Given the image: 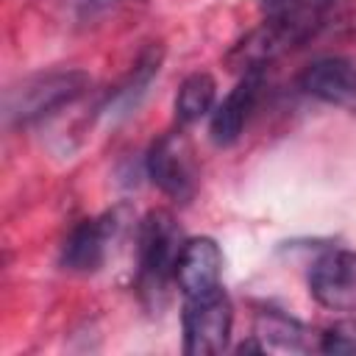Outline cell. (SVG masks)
<instances>
[{
    "mask_svg": "<svg viewBox=\"0 0 356 356\" xmlns=\"http://www.w3.org/2000/svg\"><path fill=\"white\" fill-rule=\"evenodd\" d=\"M92 86V78L83 70H47L22 78L17 86L6 92L3 114L8 125H33L47 120L50 114L61 111L81 100Z\"/></svg>",
    "mask_w": 356,
    "mask_h": 356,
    "instance_id": "1",
    "label": "cell"
},
{
    "mask_svg": "<svg viewBox=\"0 0 356 356\" xmlns=\"http://www.w3.org/2000/svg\"><path fill=\"white\" fill-rule=\"evenodd\" d=\"M234 306L222 286L186 298L184 306V353L214 356L228 348Z\"/></svg>",
    "mask_w": 356,
    "mask_h": 356,
    "instance_id": "2",
    "label": "cell"
},
{
    "mask_svg": "<svg viewBox=\"0 0 356 356\" xmlns=\"http://www.w3.org/2000/svg\"><path fill=\"white\" fill-rule=\"evenodd\" d=\"M181 231L170 211H150L139 225V289L159 295L175 270Z\"/></svg>",
    "mask_w": 356,
    "mask_h": 356,
    "instance_id": "3",
    "label": "cell"
},
{
    "mask_svg": "<svg viewBox=\"0 0 356 356\" xmlns=\"http://www.w3.org/2000/svg\"><path fill=\"white\" fill-rule=\"evenodd\" d=\"M147 175L150 181L175 200H189L197 186L195 153L189 139L181 131H167L147 150Z\"/></svg>",
    "mask_w": 356,
    "mask_h": 356,
    "instance_id": "4",
    "label": "cell"
},
{
    "mask_svg": "<svg viewBox=\"0 0 356 356\" xmlns=\"http://www.w3.org/2000/svg\"><path fill=\"white\" fill-rule=\"evenodd\" d=\"M314 28L298 25V22H281V19H264L259 28H253L248 36H242L225 56V64L234 72H250L264 70L273 58L286 53L289 47L300 44L306 36H312Z\"/></svg>",
    "mask_w": 356,
    "mask_h": 356,
    "instance_id": "5",
    "label": "cell"
},
{
    "mask_svg": "<svg viewBox=\"0 0 356 356\" xmlns=\"http://www.w3.org/2000/svg\"><path fill=\"white\" fill-rule=\"evenodd\" d=\"M312 298L331 312H356V250H328L309 270Z\"/></svg>",
    "mask_w": 356,
    "mask_h": 356,
    "instance_id": "6",
    "label": "cell"
},
{
    "mask_svg": "<svg viewBox=\"0 0 356 356\" xmlns=\"http://www.w3.org/2000/svg\"><path fill=\"white\" fill-rule=\"evenodd\" d=\"M117 228H120L117 214H103V217L78 222L61 245V267L70 273H78V275L97 273L108 256V245H111Z\"/></svg>",
    "mask_w": 356,
    "mask_h": 356,
    "instance_id": "7",
    "label": "cell"
},
{
    "mask_svg": "<svg viewBox=\"0 0 356 356\" xmlns=\"http://www.w3.org/2000/svg\"><path fill=\"white\" fill-rule=\"evenodd\" d=\"M300 89L356 117V61L353 58L325 56L312 61L300 75Z\"/></svg>",
    "mask_w": 356,
    "mask_h": 356,
    "instance_id": "8",
    "label": "cell"
},
{
    "mask_svg": "<svg viewBox=\"0 0 356 356\" xmlns=\"http://www.w3.org/2000/svg\"><path fill=\"white\" fill-rule=\"evenodd\" d=\"M220 275H222V250L211 236H195L181 245L172 278L178 281L186 298L217 289Z\"/></svg>",
    "mask_w": 356,
    "mask_h": 356,
    "instance_id": "9",
    "label": "cell"
},
{
    "mask_svg": "<svg viewBox=\"0 0 356 356\" xmlns=\"http://www.w3.org/2000/svg\"><path fill=\"white\" fill-rule=\"evenodd\" d=\"M259 92H261V70L242 72L239 83L211 111L209 136H211L214 145L228 147L242 136L245 122H248V117H250V111H253V106L259 100Z\"/></svg>",
    "mask_w": 356,
    "mask_h": 356,
    "instance_id": "10",
    "label": "cell"
},
{
    "mask_svg": "<svg viewBox=\"0 0 356 356\" xmlns=\"http://www.w3.org/2000/svg\"><path fill=\"white\" fill-rule=\"evenodd\" d=\"M161 56H164V50L159 47V44H150L139 58H136V64H134V70L128 72V78L114 89V95L108 97V111L114 108V111H131L136 103H139V97L147 92V86H150V81L159 75V67H161Z\"/></svg>",
    "mask_w": 356,
    "mask_h": 356,
    "instance_id": "11",
    "label": "cell"
},
{
    "mask_svg": "<svg viewBox=\"0 0 356 356\" xmlns=\"http://www.w3.org/2000/svg\"><path fill=\"white\" fill-rule=\"evenodd\" d=\"M253 337L261 339L264 348L267 345H275L284 350H306L309 348V328L278 309H261L256 314V334Z\"/></svg>",
    "mask_w": 356,
    "mask_h": 356,
    "instance_id": "12",
    "label": "cell"
},
{
    "mask_svg": "<svg viewBox=\"0 0 356 356\" xmlns=\"http://www.w3.org/2000/svg\"><path fill=\"white\" fill-rule=\"evenodd\" d=\"M214 97H217V83L209 72L186 75L175 95V120L181 125L197 122L200 117H206L214 108Z\"/></svg>",
    "mask_w": 356,
    "mask_h": 356,
    "instance_id": "13",
    "label": "cell"
},
{
    "mask_svg": "<svg viewBox=\"0 0 356 356\" xmlns=\"http://www.w3.org/2000/svg\"><path fill=\"white\" fill-rule=\"evenodd\" d=\"M264 19L298 22V25H317V6L312 0H259Z\"/></svg>",
    "mask_w": 356,
    "mask_h": 356,
    "instance_id": "14",
    "label": "cell"
},
{
    "mask_svg": "<svg viewBox=\"0 0 356 356\" xmlns=\"http://www.w3.org/2000/svg\"><path fill=\"white\" fill-rule=\"evenodd\" d=\"M323 353H356V320H342L320 337Z\"/></svg>",
    "mask_w": 356,
    "mask_h": 356,
    "instance_id": "15",
    "label": "cell"
},
{
    "mask_svg": "<svg viewBox=\"0 0 356 356\" xmlns=\"http://www.w3.org/2000/svg\"><path fill=\"white\" fill-rule=\"evenodd\" d=\"M128 0H67V6L83 17V19H92V17H100V14H108L120 6H125Z\"/></svg>",
    "mask_w": 356,
    "mask_h": 356,
    "instance_id": "16",
    "label": "cell"
},
{
    "mask_svg": "<svg viewBox=\"0 0 356 356\" xmlns=\"http://www.w3.org/2000/svg\"><path fill=\"white\" fill-rule=\"evenodd\" d=\"M345 33H348V36H353V39H356V14H353V17H350V19H348V22H345Z\"/></svg>",
    "mask_w": 356,
    "mask_h": 356,
    "instance_id": "17",
    "label": "cell"
}]
</instances>
